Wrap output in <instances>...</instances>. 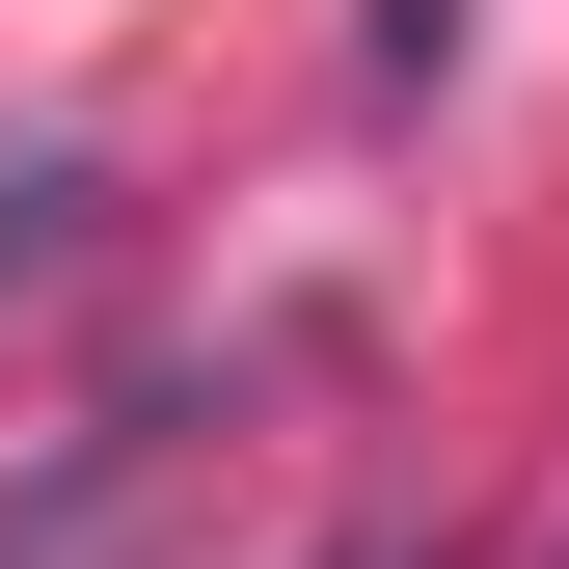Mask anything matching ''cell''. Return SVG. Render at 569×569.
Returning <instances> with one entry per match:
<instances>
[{"mask_svg":"<svg viewBox=\"0 0 569 569\" xmlns=\"http://www.w3.org/2000/svg\"><path fill=\"white\" fill-rule=\"evenodd\" d=\"M82 244H109V163H0V299H54Z\"/></svg>","mask_w":569,"mask_h":569,"instance_id":"obj_2","label":"cell"},{"mask_svg":"<svg viewBox=\"0 0 569 569\" xmlns=\"http://www.w3.org/2000/svg\"><path fill=\"white\" fill-rule=\"evenodd\" d=\"M435 28H461V0H380V82H435Z\"/></svg>","mask_w":569,"mask_h":569,"instance_id":"obj_3","label":"cell"},{"mask_svg":"<svg viewBox=\"0 0 569 569\" xmlns=\"http://www.w3.org/2000/svg\"><path fill=\"white\" fill-rule=\"evenodd\" d=\"M190 488H218V407H109V435L0 516V569H163V542H190Z\"/></svg>","mask_w":569,"mask_h":569,"instance_id":"obj_1","label":"cell"}]
</instances>
